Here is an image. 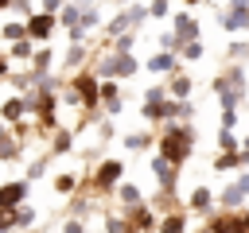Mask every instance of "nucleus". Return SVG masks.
<instances>
[{
    "instance_id": "f257e3e1",
    "label": "nucleus",
    "mask_w": 249,
    "mask_h": 233,
    "mask_svg": "<svg viewBox=\"0 0 249 233\" xmlns=\"http://www.w3.org/2000/svg\"><path fill=\"white\" fill-rule=\"evenodd\" d=\"M222 27L226 31H245L249 27V0H233L230 12L222 16Z\"/></svg>"
},
{
    "instance_id": "f03ea898",
    "label": "nucleus",
    "mask_w": 249,
    "mask_h": 233,
    "mask_svg": "<svg viewBox=\"0 0 249 233\" xmlns=\"http://www.w3.org/2000/svg\"><path fill=\"white\" fill-rule=\"evenodd\" d=\"M54 23H58L54 12H39V16L27 19V35H31V39H47V35L54 31Z\"/></svg>"
},
{
    "instance_id": "7ed1b4c3",
    "label": "nucleus",
    "mask_w": 249,
    "mask_h": 233,
    "mask_svg": "<svg viewBox=\"0 0 249 233\" xmlns=\"http://www.w3.org/2000/svg\"><path fill=\"white\" fill-rule=\"evenodd\" d=\"M132 70H136V62H132L128 54H113V58L101 62V74H109V78H124V74H132Z\"/></svg>"
},
{
    "instance_id": "20e7f679",
    "label": "nucleus",
    "mask_w": 249,
    "mask_h": 233,
    "mask_svg": "<svg viewBox=\"0 0 249 233\" xmlns=\"http://www.w3.org/2000/svg\"><path fill=\"white\" fill-rule=\"evenodd\" d=\"M171 31H175V39H179V50H183L191 39H198V23H195L191 16H175V27H171Z\"/></svg>"
},
{
    "instance_id": "39448f33",
    "label": "nucleus",
    "mask_w": 249,
    "mask_h": 233,
    "mask_svg": "<svg viewBox=\"0 0 249 233\" xmlns=\"http://www.w3.org/2000/svg\"><path fill=\"white\" fill-rule=\"evenodd\" d=\"M163 151H167L171 159H183V155H187V132H175V136H167V140H163Z\"/></svg>"
},
{
    "instance_id": "423d86ee",
    "label": "nucleus",
    "mask_w": 249,
    "mask_h": 233,
    "mask_svg": "<svg viewBox=\"0 0 249 233\" xmlns=\"http://www.w3.org/2000/svg\"><path fill=\"white\" fill-rule=\"evenodd\" d=\"M74 19H78V8H74V4H62V12H58V23H70V27H78Z\"/></svg>"
},
{
    "instance_id": "0eeeda50",
    "label": "nucleus",
    "mask_w": 249,
    "mask_h": 233,
    "mask_svg": "<svg viewBox=\"0 0 249 233\" xmlns=\"http://www.w3.org/2000/svg\"><path fill=\"white\" fill-rule=\"evenodd\" d=\"M148 66H152V70H160V74H163V70H171V66H175V58H171V54H156V58H152V62H148Z\"/></svg>"
},
{
    "instance_id": "6e6552de",
    "label": "nucleus",
    "mask_w": 249,
    "mask_h": 233,
    "mask_svg": "<svg viewBox=\"0 0 249 233\" xmlns=\"http://www.w3.org/2000/svg\"><path fill=\"white\" fill-rule=\"evenodd\" d=\"M117 175H121V163H105V167H101V183H105V186L117 183Z\"/></svg>"
},
{
    "instance_id": "1a4fd4ad",
    "label": "nucleus",
    "mask_w": 249,
    "mask_h": 233,
    "mask_svg": "<svg viewBox=\"0 0 249 233\" xmlns=\"http://www.w3.org/2000/svg\"><path fill=\"white\" fill-rule=\"evenodd\" d=\"M4 35H8V39H23V35H27V23H8Z\"/></svg>"
},
{
    "instance_id": "9d476101",
    "label": "nucleus",
    "mask_w": 249,
    "mask_h": 233,
    "mask_svg": "<svg viewBox=\"0 0 249 233\" xmlns=\"http://www.w3.org/2000/svg\"><path fill=\"white\" fill-rule=\"evenodd\" d=\"M78 93H82L86 101H93V97H97V93H93V78H82V82H78Z\"/></svg>"
},
{
    "instance_id": "9b49d317",
    "label": "nucleus",
    "mask_w": 249,
    "mask_h": 233,
    "mask_svg": "<svg viewBox=\"0 0 249 233\" xmlns=\"http://www.w3.org/2000/svg\"><path fill=\"white\" fill-rule=\"evenodd\" d=\"M19 113H23V101H8V105H4V116H8V120H16Z\"/></svg>"
},
{
    "instance_id": "f8f14e48",
    "label": "nucleus",
    "mask_w": 249,
    "mask_h": 233,
    "mask_svg": "<svg viewBox=\"0 0 249 233\" xmlns=\"http://www.w3.org/2000/svg\"><path fill=\"white\" fill-rule=\"evenodd\" d=\"M19 194H23V186H4V190H0V202H16Z\"/></svg>"
},
{
    "instance_id": "ddd939ff",
    "label": "nucleus",
    "mask_w": 249,
    "mask_h": 233,
    "mask_svg": "<svg viewBox=\"0 0 249 233\" xmlns=\"http://www.w3.org/2000/svg\"><path fill=\"white\" fill-rule=\"evenodd\" d=\"M171 89H175V97H187V89H191V82H187V78H175V85H171Z\"/></svg>"
},
{
    "instance_id": "4468645a",
    "label": "nucleus",
    "mask_w": 249,
    "mask_h": 233,
    "mask_svg": "<svg viewBox=\"0 0 249 233\" xmlns=\"http://www.w3.org/2000/svg\"><path fill=\"white\" fill-rule=\"evenodd\" d=\"M183 50H187V58H202V47H198V43H195V39H191V43H187V47H183Z\"/></svg>"
},
{
    "instance_id": "2eb2a0df",
    "label": "nucleus",
    "mask_w": 249,
    "mask_h": 233,
    "mask_svg": "<svg viewBox=\"0 0 249 233\" xmlns=\"http://www.w3.org/2000/svg\"><path fill=\"white\" fill-rule=\"evenodd\" d=\"M35 66L47 70V66H51V50H39V54H35Z\"/></svg>"
},
{
    "instance_id": "dca6fc26",
    "label": "nucleus",
    "mask_w": 249,
    "mask_h": 233,
    "mask_svg": "<svg viewBox=\"0 0 249 233\" xmlns=\"http://www.w3.org/2000/svg\"><path fill=\"white\" fill-rule=\"evenodd\" d=\"M148 12H152V16H167V0H152Z\"/></svg>"
},
{
    "instance_id": "f3484780",
    "label": "nucleus",
    "mask_w": 249,
    "mask_h": 233,
    "mask_svg": "<svg viewBox=\"0 0 249 233\" xmlns=\"http://www.w3.org/2000/svg\"><path fill=\"white\" fill-rule=\"evenodd\" d=\"M12 54H16V58H27V54H31V43H19V47H16Z\"/></svg>"
},
{
    "instance_id": "a211bd4d",
    "label": "nucleus",
    "mask_w": 249,
    "mask_h": 233,
    "mask_svg": "<svg viewBox=\"0 0 249 233\" xmlns=\"http://www.w3.org/2000/svg\"><path fill=\"white\" fill-rule=\"evenodd\" d=\"M43 12H62V0H43Z\"/></svg>"
},
{
    "instance_id": "6ab92c4d",
    "label": "nucleus",
    "mask_w": 249,
    "mask_h": 233,
    "mask_svg": "<svg viewBox=\"0 0 249 233\" xmlns=\"http://www.w3.org/2000/svg\"><path fill=\"white\" fill-rule=\"evenodd\" d=\"M0 74H4V58H0Z\"/></svg>"
}]
</instances>
